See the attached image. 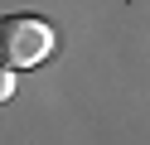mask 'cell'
I'll list each match as a JSON object with an SVG mask.
<instances>
[{
    "label": "cell",
    "instance_id": "obj_1",
    "mask_svg": "<svg viewBox=\"0 0 150 145\" xmlns=\"http://www.w3.org/2000/svg\"><path fill=\"white\" fill-rule=\"evenodd\" d=\"M0 53H5V68H39L44 58L53 53V29L34 15H5L0 19Z\"/></svg>",
    "mask_w": 150,
    "mask_h": 145
},
{
    "label": "cell",
    "instance_id": "obj_2",
    "mask_svg": "<svg viewBox=\"0 0 150 145\" xmlns=\"http://www.w3.org/2000/svg\"><path fill=\"white\" fill-rule=\"evenodd\" d=\"M15 97V68H5V73H0V102H10Z\"/></svg>",
    "mask_w": 150,
    "mask_h": 145
}]
</instances>
